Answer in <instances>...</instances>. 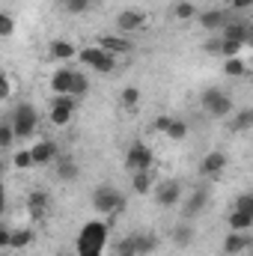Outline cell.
<instances>
[{
    "mask_svg": "<svg viewBox=\"0 0 253 256\" xmlns=\"http://www.w3.org/2000/svg\"><path fill=\"white\" fill-rule=\"evenodd\" d=\"M131 242H134V254L137 256H146L158 248V238L152 232H131Z\"/></svg>",
    "mask_w": 253,
    "mask_h": 256,
    "instance_id": "18",
    "label": "cell"
},
{
    "mask_svg": "<svg viewBox=\"0 0 253 256\" xmlns=\"http://www.w3.org/2000/svg\"><path fill=\"white\" fill-rule=\"evenodd\" d=\"M33 242H36V232L27 230V226L12 230V236H9V248H15V250H24V248H30Z\"/></svg>",
    "mask_w": 253,
    "mask_h": 256,
    "instance_id": "23",
    "label": "cell"
},
{
    "mask_svg": "<svg viewBox=\"0 0 253 256\" xmlns=\"http://www.w3.org/2000/svg\"><path fill=\"white\" fill-rule=\"evenodd\" d=\"M9 96H12V84H9V78L0 72V102H6Z\"/></svg>",
    "mask_w": 253,
    "mask_h": 256,
    "instance_id": "38",
    "label": "cell"
},
{
    "mask_svg": "<svg viewBox=\"0 0 253 256\" xmlns=\"http://www.w3.org/2000/svg\"><path fill=\"white\" fill-rule=\"evenodd\" d=\"M170 122H173V116H155V120H152V126H149V128H152L155 134H164Z\"/></svg>",
    "mask_w": 253,
    "mask_h": 256,
    "instance_id": "37",
    "label": "cell"
},
{
    "mask_svg": "<svg viewBox=\"0 0 253 256\" xmlns=\"http://www.w3.org/2000/svg\"><path fill=\"white\" fill-rule=\"evenodd\" d=\"M92 208H96L98 214L114 218L116 212L126 208V194L120 191V188H114V185H98V188L92 191Z\"/></svg>",
    "mask_w": 253,
    "mask_h": 256,
    "instance_id": "2",
    "label": "cell"
},
{
    "mask_svg": "<svg viewBox=\"0 0 253 256\" xmlns=\"http://www.w3.org/2000/svg\"><path fill=\"white\" fill-rule=\"evenodd\" d=\"M250 226H253V212H238V208L230 212V232H250Z\"/></svg>",
    "mask_w": 253,
    "mask_h": 256,
    "instance_id": "19",
    "label": "cell"
},
{
    "mask_svg": "<svg viewBox=\"0 0 253 256\" xmlns=\"http://www.w3.org/2000/svg\"><path fill=\"white\" fill-rule=\"evenodd\" d=\"M152 161H155V152L146 146V143H131L126 152V170L128 173H137V170H152Z\"/></svg>",
    "mask_w": 253,
    "mask_h": 256,
    "instance_id": "5",
    "label": "cell"
},
{
    "mask_svg": "<svg viewBox=\"0 0 253 256\" xmlns=\"http://www.w3.org/2000/svg\"><path fill=\"white\" fill-rule=\"evenodd\" d=\"M15 36V18L9 12H0V39H9Z\"/></svg>",
    "mask_w": 253,
    "mask_h": 256,
    "instance_id": "33",
    "label": "cell"
},
{
    "mask_svg": "<svg viewBox=\"0 0 253 256\" xmlns=\"http://www.w3.org/2000/svg\"><path fill=\"white\" fill-rule=\"evenodd\" d=\"M12 164H15V170H30V167H33L30 149H18V152H15V158H12Z\"/></svg>",
    "mask_w": 253,
    "mask_h": 256,
    "instance_id": "34",
    "label": "cell"
},
{
    "mask_svg": "<svg viewBox=\"0 0 253 256\" xmlns=\"http://www.w3.org/2000/svg\"><path fill=\"white\" fill-rule=\"evenodd\" d=\"M78 256H98V254H78Z\"/></svg>",
    "mask_w": 253,
    "mask_h": 256,
    "instance_id": "44",
    "label": "cell"
},
{
    "mask_svg": "<svg viewBox=\"0 0 253 256\" xmlns=\"http://www.w3.org/2000/svg\"><path fill=\"white\" fill-rule=\"evenodd\" d=\"M48 206H51V200H48V194L45 191H33L30 196H27V212H30L33 220H45Z\"/></svg>",
    "mask_w": 253,
    "mask_h": 256,
    "instance_id": "15",
    "label": "cell"
},
{
    "mask_svg": "<svg viewBox=\"0 0 253 256\" xmlns=\"http://www.w3.org/2000/svg\"><path fill=\"white\" fill-rule=\"evenodd\" d=\"M224 170H226V155H224L220 149L208 152V155L200 161V173H202V176H220Z\"/></svg>",
    "mask_w": 253,
    "mask_h": 256,
    "instance_id": "13",
    "label": "cell"
},
{
    "mask_svg": "<svg viewBox=\"0 0 253 256\" xmlns=\"http://www.w3.org/2000/svg\"><path fill=\"white\" fill-rule=\"evenodd\" d=\"M200 102H202L206 114H212L214 120H224V116H232V114H236L232 96H230V92H224V90H218V86H208V90H202Z\"/></svg>",
    "mask_w": 253,
    "mask_h": 256,
    "instance_id": "3",
    "label": "cell"
},
{
    "mask_svg": "<svg viewBox=\"0 0 253 256\" xmlns=\"http://www.w3.org/2000/svg\"><path fill=\"white\" fill-rule=\"evenodd\" d=\"M9 236H12V226H6L0 220V248H9Z\"/></svg>",
    "mask_w": 253,
    "mask_h": 256,
    "instance_id": "40",
    "label": "cell"
},
{
    "mask_svg": "<svg viewBox=\"0 0 253 256\" xmlns=\"http://www.w3.org/2000/svg\"><path fill=\"white\" fill-rule=\"evenodd\" d=\"M108 232L110 226L104 220H86V226L78 236V254H98L108 248Z\"/></svg>",
    "mask_w": 253,
    "mask_h": 256,
    "instance_id": "1",
    "label": "cell"
},
{
    "mask_svg": "<svg viewBox=\"0 0 253 256\" xmlns=\"http://www.w3.org/2000/svg\"><path fill=\"white\" fill-rule=\"evenodd\" d=\"M131 188L134 194H149L155 188V176H152V170H137V173H131Z\"/></svg>",
    "mask_w": 253,
    "mask_h": 256,
    "instance_id": "21",
    "label": "cell"
},
{
    "mask_svg": "<svg viewBox=\"0 0 253 256\" xmlns=\"http://www.w3.org/2000/svg\"><path fill=\"white\" fill-rule=\"evenodd\" d=\"M57 155H60V149H57V143H54V140H39V143H33V146H30L33 167H45V164L57 161Z\"/></svg>",
    "mask_w": 253,
    "mask_h": 256,
    "instance_id": "9",
    "label": "cell"
},
{
    "mask_svg": "<svg viewBox=\"0 0 253 256\" xmlns=\"http://www.w3.org/2000/svg\"><path fill=\"white\" fill-rule=\"evenodd\" d=\"M196 21L206 33H220L226 27V21H232L230 9H206V12H196Z\"/></svg>",
    "mask_w": 253,
    "mask_h": 256,
    "instance_id": "8",
    "label": "cell"
},
{
    "mask_svg": "<svg viewBox=\"0 0 253 256\" xmlns=\"http://www.w3.org/2000/svg\"><path fill=\"white\" fill-rule=\"evenodd\" d=\"M206 202H208V194L202 191V188H196V191L190 194L188 200H185V206H182V212H185V218H196L202 208H206Z\"/></svg>",
    "mask_w": 253,
    "mask_h": 256,
    "instance_id": "17",
    "label": "cell"
},
{
    "mask_svg": "<svg viewBox=\"0 0 253 256\" xmlns=\"http://www.w3.org/2000/svg\"><path fill=\"white\" fill-rule=\"evenodd\" d=\"M72 68H57L54 72V78H51V90H54V96H68V90H72Z\"/></svg>",
    "mask_w": 253,
    "mask_h": 256,
    "instance_id": "20",
    "label": "cell"
},
{
    "mask_svg": "<svg viewBox=\"0 0 253 256\" xmlns=\"http://www.w3.org/2000/svg\"><path fill=\"white\" fill-rule=\"evenodd\" d=\"M196 12H200V9H196L190 0H179V3L173 6V15H176L179 21H190V18H196Z\"/></svg>",
    "mask_w": 253,
    "mask_h": 256,
    "instance_id": "28",
    "label": "cell"
},
{
    "mask_svg": "<svg viewBox=\"0 0 253 256\" xmlns=\"http://www.w3.org/2000/svg\"><path fill=\"white\" fill-rule=\"evenodd\" d=\"M15 143V131L9 122H0V149H9Z\"/></svg>",
    "mask_w": 253,
    "mask_h": 256,
    "instance_id": "35",
    "label": "cell"
},
{
    "mask_svg": "<svg viewBox=\"0 0 253 256\" xmlns=\"http://www.w3.org/2000/svg\"><path fill=\"white\" fill-rule=\"evenodd\" d=\"M253 126V110L250 108H244V110H238L232 120H230V131H236V134H242V131H248Z\"/></svg>",
    "mask_w": 253,
    "mask_h": 256,
    "instance_id": "25",
    "label": "cell"
},
{
    "mask_svg": "<svg viewBox=\"0 0 253 256\" xmlns=\"http://www.w3.org/2000/svg\"><path fill=\"white\" fill-rule=\"evenodd\" d=\"M224 39H232V42H242V45H250V24L248 21H226V27L218 33Z\"/></svg>",
    "mask_w": 253,
    "mask_h": 256,
    "instance_id": "12",
    "label": "cell"
},
{
    "mask_svg": "<svg viewBox=\"0 0 253 256\" xmlns=\"http://www.w3.org/2000/svg\"><path fill=\"white\" fill-rule=\"evenodd\" d=\"M120 102H122L126 110H137V108H140V90H137V86H126V90L120 92Z\"/></svg>",
    "mask_w": 253,
    "mask_h": 256,
    "instance_id": "27",
    "label": "cell"
},
{
    "mask_svg": "<svg viewBox=\"0 0 253 256\" xmlns=\"http://www.w3.org/2000/svg\"><path fill=\"white\" fill-rule=\"evenodd\" d=\"M78 173H80V170H78V161H74V158H68V155L60 158V155H57V176H60L63 182H74Z\"/></svg>",
    "mask_w": 253,
    "mask_h": 256,
    "instance_id": "22",
    "label": "cell"
},
{
    "mask_svg": "<svg viewBox=\"0 0 253 256\" xmlns=\"http://www.w3.org/2000/svg\"><path fill=\"white\" fill-rule=\"evenodd\" d=\"M236 208L238 212H253V194H238L236 196Z\"/></svg>",
    "mask_w": 253,
    "mask_h": 256,
    "instance_id": "36",
    "label": "cell"
},
{
    "mask_svg": "<svg viewBox=\"0 0 253 256\" xmlns=\"http://www.w3.org/2000/svg\"><path fill=\"white\" fill-rule=\"evenodd\" d=\"M48 57H51V60H57V63H66V60L78 57V51H74V45H72V42H66V39H54V42L48 45Z\"/></svg>",
    "mask_w": 253,
    "mask_h": 256,
    "instance_id": "16",
    "label": "cell"
},
{
    "mask_svg": "<svg viewBox=\"0 0 253 256\" xmlns=\"http://www.w3.org/2000/svg\"><path fill=\"white\" fill-rule=\"evenodd\" d=\"M146 24V15H143V9H122L120 15H116V30L120 33H137L140 27Z\"/></svg>",
    "mask_w": 253,
    "mask_h": 256,
    "instance_id": "10",
    "label": "cell"
},
{
    "mask_svg": "<svg viewBox=\"0 0 253 256\" xmlns=\"http://www.w3.org/2000/svg\"><path fill=\"white\" fill-rule=\"evenodd\" d=\"M63 6L68 15H84L92 9V0H63Z\"/></svg>",
    "mask_w": 253,
    "mask_h": 256,
    "instance_id": "31",
    "label": "cell"
},
{
    "mask_svg": "<svg viewBox=\"0 0 253 256\" xmlns=\"http://www.w3.org/2000/svg\"><path fill=\"white\" fill-rule=\"evenodd\" d=\"M253 0H232V9H250Z\"/></svg>",
    "mask_w": 253,
    "mask_h": 256,
    "instance_id": "41",
    "label": "cell"
},
{
    "mask_svg": "<svg viewBox=\"0 0 253 256\" xmlns=\"http://www.w3.org/2000/svg\"><path fill=\"white\" fill-rule=\"evenodd\" d=\"M224 72H226L230 78H244V74H248V66H244V60H242V57H226Z\"/></svg>",
    "mask_w": 253,
    "mask_h": 256,
    "instance_id": "29",
    "label": "cell"
},
{
    "mask_svg": "<svg viewBox=\"0 0 253 256\" xmlns=\"http://www.w3.org/2000/svg\"><path fill=\"white\" fill-rule=\"evenodd\" d=\"M164 134H167L170 140H185V137H188V122H185V120H173Z\"/></svg>",
    "mask_w": 253,
    "mask_h": 256,
    "instance_id": "30",
    "label": "cell"
},
{
    "mask_svg": "<svg viewBox=\"0 0 253 256\" xmlns=\"http://www.w3.org/2000/svg\"><path fill=\"white\" fill-rule=\"evenodd\" d=\"M190 242H194V226L190 224H179L173 230V244L176 248H190Z\"/></svg>",
    "mask_w": 253,
    "mask_h": 256,
    "instance_id": "26",
    "label": "cell"
},
{
    "mask_svg": "<svg viewBox=\"0 0 253 256\" xmlns=\"http://www.w3.org/2000/svg\"><path fill=\"white\" fill-rule=\"evenodd\" d=\"M78 60L86 63L90 68H96V72H102V74H110V72L116 68V57L108 54V51H102L98 45H96V48H84V51L78 54Z\"/></svg>",
    "mask_w": 253,
    "mask_h": 256,
    "instance_id": "6",
    "label": "cell"
},
{
    "mask_svg": "<svg viewBox=\"0 0 253 256\" xmlns=\"http://www.w3.org/2000/svg\"><path fill=\"white\" fill-rule=\"evenodd\" d=\"M86 92H90V78H86L84 72H74V74H72V90H68V96H74V98L80 102V98H86Z\"/></svg>",
    "mask_w": 253,
    "mask_h": 256,
    "instance_id": "24",
    "label": "cell"
},
{
    "mask_svg": "<svg viewBox=\"0 0 253 256\" xmlns=\"http://www.w3.org/2000/svg\"><path fill=\"white\" fill-rule=\"evenodd\" d=\"M98 48H102V51H108V54H114V57H120V54H128L134 45H131V39L120 36V33H108V36H102V39H98Z\"/></svg>",
    "mask_w": 253,
    "mask_h": 256,
    "instance_id": "11",
    "label": "cell"
},
{
    "mask_svg": "<svg viewBox=\"0 0 253 256\" xmlns=\"http://www.w3.org/2000/svg\"><path fill=\"white\" fill-rule=\"evenodd\" d=\"M242 42H232V39H224L220 36V57H238L242 54Z\"/></svg>",
    "mask_w": 253,
    "mask_h": 256,
    "instance_id": "32",
    "label": "cell"
},
{
    "mask_svg": "<svg viewBox=\"0 0 253 256\" xmlns=\"http://www.w3.org/2000/svg\"><path fill=\"white\" fill-rule=\"evenodd\" d=\"M116 256H134L131 250H116Z\"/></svg>",
    "mask_w": 253,
    "mask_h": 256,
    "instance_id": "43",
    "label": "cell"
},
{
    "mask_svg": "<svg viewBox=\"0 0 253 256\" xmlns=\"http://www.w3.org/2000/svg\"><path fill=\"white\" fill-rule=\"evenodd\" d=\"M250 244H253L250 232H230V236L224 238V254L226 256H238V254H244Z\"/></svg>",
    "mask_w": 253,
    "mask_h": 256,
    "instance_id": "14",
    "label": "cell"
},
{
    "mask_svg": "<svg viewBox=\"0 0 253 256\" xmlns=\"http://www.w3.org/2000/svg\"><path fill=\"white\" fill-rule=\"evenodd\" d=\"M3 208H6V188L0 185V218H3Z\"/></svg>",
    "mask_w": 253,
    "mask_h": 256,
    "instance_id": "42",
    "label": "cell"
},
{
    "mask_svg": "<svg viewBox=\"0 0 253 256\" xmlns=\"http://www.w3.org/2000/svg\"><path fill=\"white\" fill-rule=\"evenodd\" d=\"M9 126L15 131V137H30L36 128H39V114H36V108L33 104H18L15 110H12V120H9Z\"/></svg>",
    "mask_w": 253,
    "mask_h": 256,
    "instance_id": "4",
    "label": "cell"
},
{
    "mask_svg": "<svg viewBox=\"0 0 253 256\" xmlns=\"http://www.w3.org/2000/svg\"><path fill=\"white\" fill-rule=\"evenodd\" d=\"M202 51H208V54H218V57H220V36H212V39L202 45Z\"/></svg>",
    "mask_w": 253,
    "mask_h": 256,
    "instance_id": "39",
    "label": "cell"
},
{
    "mask_svg": "<svg viewBox=\"0 0 253 256\" xmlns=\"http://www.w3.org/2000/svg\"><path fill=\"white\" fill-rule=\"evenodd\" d=\"M155 202H158L161 208H173V206H179V202H182V182L167 179V182L155 185Z\"/></svg>",
    "mask_w": 253,
    "mask_h": 256,
    "instance_id": "7",
    "label": "cell"
}]
</instances>
